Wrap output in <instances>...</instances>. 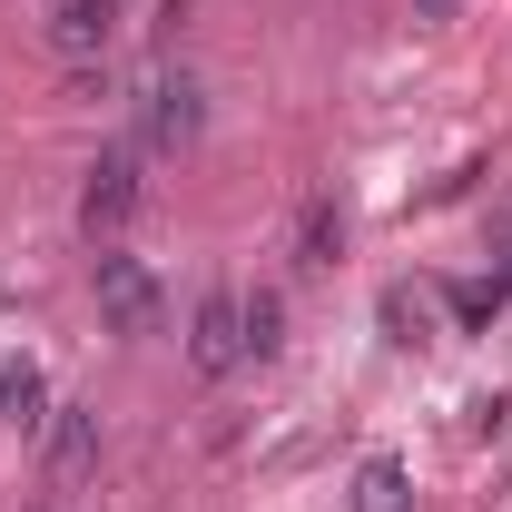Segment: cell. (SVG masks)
Here are the masks:
<instances>
[{"instance_id":"obj_12","label":"cell","mask_w":512,"mask_h":512,"mask_svg":"<svg viewBox=\"0 0 512 512\" xmlns=\"http://www.w3.org/2000/svg\"><path fill=\"white\" fill-rule=\"evenodd\" d=\"M384 325H394V345H424V306H404V296H384Z\"/></svg>"},{"instance_id":"obj_10","label":"cell","mask_w":512,"mask_h":512,"mask_svg":"<svg viewBox=\"0 0 512 512\" xmlns=\"http://www.w3.org/2000/svg\"><path fill=\"white\" fill-rule=\"evenodd\" d=\"M276 345H286V296L256 286V296H247V355H276Z\"/></svg>"},{"instance_id":"obj_9","label":"cell","mask_w":512,"mask_h":512,"mask_svg":"<svg viewBox=\"0 0 512 512\" xmlns=\"http://www.w3.org/2000/svg\"><path fill=\"white\" fill-rule=\"evenodd\" d=\"M355 512H414V483H404L394 453H375V463L355 473Z\"/></svg>"},{"instance_id":"obj_5","label":"cell","mask_w":512,"mask_h":512,"mask_svg":"<svg viewBox=\"0 0 512 512\" xmlns=\"http://www.w3.org/2000/svg\"><path fill=\"white\" fill-rule=\"evenodd\" d=\"M119 30V0H50V50L60 60H99Z\"/></svg>"},{"instance_id":"obj_8","label":"cell","mask_w":512,"mask_h":512,"mask_svg":"<svg viewBox=\"0 0 512 512\" xmlns=\"http://www.w3.org/2000/svg\"><path fill=\"white\" fill-rule=\"evenodd\" d=\"M335 247H345L335 197H306V217H296V266H335Z\"/></svg>"},{"instance_id":"obj_13","label":"cell","mask_w":512,"mask_h":512,"mask_svg":"<svg viewBox=\"0 0 512 512\" xmlns=\"http://www.w3.org/2000/svg\"><path fill=\"white\" fill-rule=\"evenodd\" d=\"M414 10H424V20H434V10H453V0H414Z\"/></svg>"},{"instance_id":"obj_11","label":"cell","mask_w":512,"mask_h":512,"mask_svg":"<svg viewBox=\"0 0 512 512\" xmlns=\"http://www.w3.org/2000/svg\"><path fill=\"white\" fill-rule=\"evenodd\" d=\"M493 306H503V276H493V286H453V316H463V325H483Z\"/></svg>"},{"instance_id":"obj_2","label":"cell","mask_w":512,"mask_h":512,"mask_svg":"<svg viewBox=\"0 0 512 512\" xmlns=\"http://www.w3.org/2000/svg\"><path fill=\"white\" fill-rule=\"evenodd\" d=\"M138 207H148L138 148H99V158H89V178H79V227H89V237L109 247V237H119V227L138 217Z\"/></svg>"},{"instance_id":"obj_7","label":"cell","mask_w":512,"mask_h":512,"mask_svg":"<svg viewBox=\"0 0 512 512\" xmlns=\"http://www.w3.org/2000/svg\"><path fill=\"white\" fill-rule=\"evenodd\" d=\"M0 424H20V434H30V424H50V384H40L30 355H10V365H0Z\"/></svg>"},{"instance_id":"obj_1","label":"cell","mask_w":512,"mask_h":512,"mask_svg":"<svg viewBox=\"0 0 512 512\" xmlns=\"http://www.w3.org/2000/svg\"><path fill=\"white\" fill-rule=\"evenodd\" d=\"M89 296H99V325H109V335H158V325H168V286H158L138 256H119V247L89 256Z\"/></svg>"},{"instance_id":"obj_4","label":"cell","mask_w":512,"mask_h":512,"mask_svg":"<svg viewBox=\"0 0 512 512\" xmlns=\"http://www.w3.org/2000/svg\"><path fill=\"white\" fill-rule=\"evenodd\" d=\"M197 79H148L138 89V148H188L197 138Z\"/></svg>"},{"instance_id":"obj_6","label":"cell","mask_w":512,"mask_h":512,"mask_svg":"<svg viewBox=\"0 0 512 512\" xmlns=\"http://www.w3.org/2000/svg\"><path fill=\"white\" fill-rule=\"evenodd\" d=\"M40 453H50V473H89V463H99V414H89V404H50Z\"/></svg>"},{"instance_id":"obj_3","label":"cell","mask_w":512,"mask_h":512,"mask_svg":"<svg viewBox=\"0 0 512 512\" xmlns=\"http://www.w3.org/2000/svg\"><path fill=\"white\" fill-rule=\"evenodd\" d=\"M237 365H247V296H227V286H217V296H197V316H188V375H237Z\"/></svg>"}]
</instances>
